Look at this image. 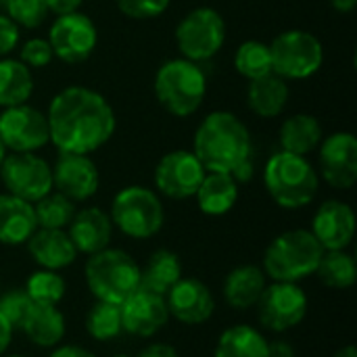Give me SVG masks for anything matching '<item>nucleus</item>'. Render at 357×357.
Here are the masks:
<instances>
[{
  "label": "nucleus",
  "instance_id": "33",
  "mask_svg": "<svg viewBox=\"0 0 357 357\" xmlns=\"http://www.w3.org/2000/svg\"><path fill=\"white\" fill-rule=\"evenodd\" d=\"M86 333L94 341H113L123 333L121 305L109 301H96L86 314Z\"/></svg>",
  "mask_w": 357,
  "mask_h": 357
},
{
  "label": "nucleus",
  "instance_id": "38",
  "mask_svg": "<svg viewBox=\"0 0 357 357\" xmlns=\"http://www.w3.org/2000/svg\"><path fill=\"white\" fill-rule=\"evenodd\" d=\"M52 59H54V52H52L48 38H29L19 48V61L27 65L29 69H42L50 65Z\"/></svg>",
  "mask_w": 357,
  "mask_h": 357
},
{
  "label": "nucleus",
  "instance_id": "37",
  "mask_svg": "<svg viewBox=\"0 0 357 357\" xmlns=\"http://www.w3.org/2000/svg\"><path fill=\"white\" fill-rule=\"evenodd\" d=\"M33 301L25 293V289H10L0 295V314L13 326V331H21Z\"/></svg>",
  "mask_w": 357,
  "mask_h": 357
},
{
  "label": "nucleus",
  "instance_id": "10",
  "mask_svg": "<svg viewBox=\"0 0 357 357\" xmlns=\"http://www.w3.org/2000/svg\"><path fill=\"white\" fill-rule=\"evenodd\" d=\"M259 324L276 335L289 333L299 326L307 316V295L299 282H274L268 284L257 301Z\"/></svg>",
  "mask_w": 357,
  "mask_h": 357
},
{
  "label": "nucleus",
  "instance_id": "20",
  "mask_svg": "<svg viewBox=\"0 0 357 357\" xmlns=\"http://www.w3.org/2000/svg\"><path fill=\"white\" fill-rule=\"evenodd\" d=\"M67 234L77 253L94 255L109 247L113 236V222L100 207H84L75 211L71 224L67 226Z\"/></svg>",
  "mask_w": 357,
  "mask_h": 357
},
{
  "label": "nucleus",
  "instance_id": "39",
  "mask_svg": "<svg viewBox=\"0 0 357 357\" xmlns=\"http://www.w3.org/2000/svg\"><path fill=\"white\" fill-rule=\"evenodd\" d=\"M115 4L130 19H155L169 8L172 0H115Z\"/></svg>",
  "mask_w": 357,
  "mask_h": 357
},
{
  "label": "nucleus",
  "instance_id": "22",
  "mask_svg": "<svg viewBox=\"0 0 357 357\" xmlns=\"http://www.w3.org/2000/svg\"><path fill=\"white\" fill-rule=\"evenodd\" d=\"M38 230L33 203H27L8 192L0 195V243L6 247H19L29 241Z\"/></svg>",
  "mask_w": 357,
  "mask_h": 357
},
{
  "label": "nucleus",
  "instance_id": "11",
  "mask_svg": "<svg viewBox=\"0 0 357 357\" xmlns=\"http://www.w3.org/2000/svg\"><path fill=\"white\" fill-rule=\"evenodd\" d=\"M0 180L8 195L36 203L52 190V167L36 153H8L0 165Z\"/></svg>",
  "mask_w": 357,
  "mask_h": 357
},
{
  "label": "nucleus",
  "instance_id": "46",
  "mask_svg": "<svg viewBox=\"0 0 357 357\" xmlns=\"http://www.w3.org/2000/svg\"><path fill=\"white\" fill-rule=\"evenodd\" d=\"M331 4L337 13H351L356 8L357 0H331Z\"/></svg>",
  "mask_w": 357,
  "mask_h": 357
},
{
  "label": "nucleus",
  "instance_id": "51",
  "mask_svg": "<svg viewBox=\"0 0 357 357\" xmlns=\"http://www.w3.org/2000/svg\"><path fill=\"white\" fill-rule=\"evenodd\" d=\"M0 2H2V0H0Z\"/></svg>",
  "mask_w": 357,
  "mask_h": 357
},
{
  "label": "nucleus",
  "instance_id": "15",
  "mask_svg": "<svg viewBox=\"0 0 357 357\" xmlns=\"http://www.w3.org/2000/svg\"><path fill=\"white\" fill-rule=\"evenodd\" d=\"M320 178L337 188L349 190L357 180V138L351 132H335L318 146Z\"/></svg>",
  "mask_w": 357,
  "mask_h": 357
},
{
  "label": "nucleus",
  "instance_id": "4",
  "mask_svg": "<svg viewBox=\"0 0 357 357\" xmlns=\"http://www.w3.org/2000/svg\"><path fill=\"white\" fill-rule=\"evenodd\" d=\"M322 255L324 249L316 236L305 228H295L278 234L268 245L261 270L274 282H301L316 274Z\"/></svg>",
  "mask_w": 357,
  "mask_h": 357
},
{
  "label": "nucleus",
  "instance_id": "47",
  "mask_svg": "<svg viewBox=\"0 0 357 357\" xmlns=\"http://www.w3.org/2000/svg\"><path fill=\"white\" fill-rule=\"evenodd\" d=\"M335 357H357V349L354 345H345L343 349H339Z\"/></svg>",
  "mask_w": 357,
  "mask_h": 357
},
{
  "label": "nucleus",
  "instance_id": "26",
  "mask_svg": "<svg viewBox=\"0 0 357 357\" xmlns=\"http://www.w3.org/2000/svg\"><path fill=\"white\" fill-rule=\"evenodd\" d=\"M65 326H67L65 316L61 314V310L56 305L33 303L27 318H25V322H23V326H21V333L36 347L50 349V347H56L63 341Z\"/></svg>",
  "mask_w": 357,
  "mask_h": 357
},
{
  "label": "nucleus",
  "instance_id": "7",
  "mask_svg": "<svg viewBox=\"0 0 357 357\" xmlns=\"http://www.w3.org/2000/svg\"><path fill=\"white\" fill-rule=\"evenodd\" d=\"M109 218L113 228H117L128 238L146 241L163 228L165 209L155 190L132 184L113 197Z\"/></svg>",
  "mask_w": 357,
  "mask_h": 357
},
{
  "label": "nucleus",
  "instance_id": "21",
  "mask_svg": "<svg viewBox=\"0 0 357 357\" xmlns=\"http://www.w3.org/2000/svg\"><path fill=\"white\" fill-rule=\"evenodd\" d=\"M31 259L42 270H65L77 259V249L73 247L67 230L38 228L25 243Z\"/></svg>",
  "mask_w": 357,
  "mask_h": 357
},
{
  "label": "nucleus",
  "instance_id": "28",
  "mask_svg": "<svg viewBox=\"0 0 357 357\" xmlns=\"http://www.w3.org/2000/svg\"><path fill=\"white\" fill-rule=\"evenodd\" d=\"M213 357H270L268 339L255 326L234 324L220 335Z\"/></svg>",
  "mask_w": 357,
  "mask_h": 357
},
{
  "label": "nucleus",
  "instance_id": "29",
  "mask_svg": "<svg viewBox=\"0 0 357 357\" xmlns=\"http://www.w3.org/2000/svg\"><path fill=\"white\" fill-rule=\"evenodd\" d=\"M182 278V264L176 253L167 249H157L144 268H140V289L157 295H167V291Z\"/></svg>",
  "mask_w": 357,
  "mask_h": 357
},
{
  "label": "nucleus",
  "instance_id": "30",
  "mask_svg": "<svg viewBox=\"0 0 357 357\" xmlns=\"http://www.w3.org/2000/svg\"><path fill=\"white\" fill-rule=\"evenodd\" d=\"M33 92V75L19 59H0V107L25 105Z\"/></svg>",
  "mask_w": 357,
  "mask_h": 357
},
{
  "label": "nucleus",
  "instance_id": "31",
  "mask_svg": "<svg viewBox=\"0 0 357 357\" xmlns=\"http://www.w3.org/2000/svg\"><path fill=\"white\" fill-rule=\"evenodd\" d=\"M316 276L328 289H335V291L351 289L357 278L356 259L347 249L324 251V255L316 268Z\"/></svg>",
  "mask_w": 357,
  "mask_h": 357
},
{
  "label": "nucleus",
  "instance_id": "3",
  "mask_svg": "<svg viewBox=\"0 0 357 357\" xmlns=\"http://www.w3.org/2000/svg\"><path fill=\"white\" fill-rule=\"evenodd\" d=\"M264 186L278 207L301 209L316 199L320 176L307 157L278 151L264 167Z\"/></svg>",
  "mask_w": 357,
  "mask_h": 357
},
{
  "label": "nucleus",
  "instance_id": "27",
  "mask_svg": "<svg viewBox=\"0 0 357 357\" xmlns=\"http://www.w3.org/2000/svg\"><path fill=\"white\" fill-rule=\"evenodd\" d=\"M278 138H280L282 151L307 157L310 153L318 151V146L324 138V130L314 115L297 113L282 121Z\"/></svg>",
  "mask_w": 357,
  "mask_h": 357
},
{
  "label": "nucleus",
  "instance_id": "24",
  "mask_svg": "<svg viewBox=\"0 0 357 357\" xmlns=\"http://www.w3.org/2000/svg\"><path fill=\"white\" fill-rule=\"evenodd\" d=\"M238 186L241 184H236V180L230 174L207 172L195 192L199 209L211 218L226 215L228 211L234 209V205L238 201Z\"/></svg>",
  "mask_w": 357,
  "mask_h": 357
},
{
  "label": "nucleus",
  "instance_id": "44",
  "mask_svg": "<svg viewBox=\"0 0 357 357\" xmlns=\"http://www.w3.org/2000/svg\"><path fill=\"white\" fill-rule=\"evenodd\" d=\"M268 351L270 357H295V349L289 341L278 339V341H268Z\"/></svg>",
  "mask_w": 357,
  "mask_h": 357
},
{
  "label": "nucleus",
  "instance_id": "35",
  "mask_svg": "<svg viewBox=\"0 0 357 357\" xmlns=\"http://www.w3.org/2000/svg\"><path fill=\"white\" fill-rule=\"evenodd\" d=\"M25 293L33 303L40 305H59L67 293V284L63 276L54 270H36L27 282H25Z\"/></svg>",
  "mask_w": 357,
  "mask_h": 357
},
{
  "label": "nucleus",
  "instance_id": "49",
  "mask_svg": "<svg viewBox=\"0 0 357 357\" xmlns=\"http://www.w3.org/2000/svg\"><path fill=\"white\" fill-rule=\"evenodd\" d=\"M113 357H130V356H126V354H117V356H113Z\"/></svg>",
  "mask_w": 357,
  "mask_h": 357
},
{
  "label": "nucleus",
  "instance_id": "8",
  "mask_svg": "<svg viewBox=\"0 0 357 357\" xmlns=\"http://www.w3.org/2000/svg\"><path fill=\"white\" fill-rule=\"evenodd\" d=\"M272 71L289 79H307L324 63L322 42L305 29H287L270 42Z\"/></svg>",
  "mask_w": 357,
  "mask_h": 357
},
{
  "label": "nucleus",
  "instance_id": "13",
  "mask_svg": "<svg viewBox=\"0 0 357 357\" xmlns=\"http://www.w3.org/2000/svg\"><path fill=\"white\" fill-rule=\"evenodd\" d=\"M48 42L54 56L63 63H82L94 52L98 44V29L88 15L73 10L56 15L48 31Z\"/></svg>",
  "mask_w": 357,
  "mask_h": 357
},
{
  "label": "nucleus",
  "instance_id": "12",
  "mask_svg": "<svg viewBox=\"0 0 357 357\" xmlns=\"http://www.w3.org/2000/svg\"><path fill=\"white\" fill-rule=\"evenodd\" d=\"M0 142L10 153H36L50 142L46 113L36 107L15 105L0 113Z\"/></svg>",
  "mask_w": 357,
  "mask_h": 357
},
{
  "label": "nucleus",
  "instance_id": "36",
  "mask_svg": "<svg viewBox=\"0 0 357 357\" xmlns=\"http://www.w3.org/2000/svg\"><path fill=\"white\" fill-rule=\"evenodd\" d=\"M6 6V17L21 29H36L40 27L50 8L46 0H2Z\"/></svg>",
  "mask_w": 357,
  "mask_h": 357
},
{
  "label": "nucleus",
  "instance_id": "43",
  "mask_svg": "<svg viewBox=\"0 0 357 357\" xmlns=\"http://www.w3.org/2000/svg\"><path fill=\"white\" fill-rule=\"evenodd\" d=\"M46 2H48L50 13H54V15H67V13L79 10V6H82L84 0H46Z\"/></svg>",
  "mask_w": 357,
  "mask_h": 357
},
{
  "label": "nucleus",
  "instance_id": "6",
  "mask_svg": "<svg viewBox=\"0 0 357 357\" xmlns=\"http://www.w3.org/2000/svg\"><path fill=\"white\" fill-rule=\"evenodd\" d=\"M84 276L96 301L121 305L140 289V266L123 249L107 247L94 255H88Z\"/></svg>",
  "mask_w": 357,
  "mask_h": 357
},
{
  "label": "nucleus",
  "instance_id": "23",
  "mask_svg": "<svg viewBox=\"0 0 357 357\" xmlns=\"http://www.w3.org/2000/svg\"><path fill=\"white\" fill-rule=\"evenodd\" d=\"M268 287V276L259 266L245 264L234 268L224 280V299L232 310H251L257 305L264 289Z\"/></svg>",
  "mask_w": 357,
  "mask_h": 357
},
{
  "label": "nucleus",
  "instance_id": "34",
  "mask_svg": "<svg viewBox=\"0 0 357 357\" xmlns=\"http://www.w3.org/2000/svg\"><path fill=\"white\" fill-rule=\"evenodd\" d=\"M234 69L251 79L264 77L272 73V54H270V44L259 42V40H247L243 42L236 52H234Z\"/></svg>",
  "mask_w": 357,
  "mask_h": 357
},
{
  "label": "nucleus",
  "instance_id": "16",
  "mask_svg": "<svg viewBox=\"0 0 357 357\" xmlns=\"http://www.w3.org/2000/svg\"><path fill=\"white\" fill-rule=\"evenodd\" d=\"M52 167V190L65 195L73 203L88 201L100 186V174L90 155L59 153Z\"/></svg>",
  "mask_w": 357,
  "mask_h": 357
},
{
  "label": "nucleus",
  "instance_id": "14",
  "mask_svg": "<svg viewBox=\"0 0 357 357\" xmlns=\"http://www.w3.org/2000/svg\"><path fill=\"white\" fill-rule=\"evenodd\" d=\"M205 167L192 151L176 149L165 153L155 165V186L157 190L174 201H184L195 197L199 184L205 178Z\"/></svg>",
  "mask_w": 357,
  "mask_h": 357
},
{
  "label": "nucleus",
  "instance_id": "5",
  "mask_svg": "<svg viewBox=\"0 0 357 357\" xmlns=\"http://www.w3.org/2000/svg\"><path fill=\"white\" fill-rule=\"evenodd\" d=\"M155 96L157 102L174 117L195 115L207 94V75L184 56L165 61L155 73Z\"/></svg>",
  "mask_w": 357,
  "mask_h": 357
},
{
  "label": "nucleus",
  "instance_id": "17",
  "mask_svg": "<svg viewBox=\"0 0 357 357\" xmlns=\"http://www.w3.org/2000/svg\"><path fill=\"white\" fill-rule=\"evenodd\" d=\"M169 318L186 324L199 326L211 320L215 312V299L211 289L199 278H180L165 295Z\"/></svg>",
  "mask_w": 357,
  "mask_h": 357
},
{
  "label": "nucleus",
  "instance_id": "40",
  "mask_svg": "<svg viewBox=\"0 0 357 357\" xmlns=\"http://www.w3.org/2000/svg\"><path fill=\"white\" fill-rule=\"evenodd\" d=\"M17 46H19V27L6 15H0V59L8 56Z\"/></svg>",
  "mask_w": 357,
  "mask_h": 357
},
{
  "label": "nucleus",
  "instance_id": "42",
  "mask_svg": "<svg viewBox=\"0 0 357 357\" xmlns=\"http://www.w3.org/2000/svg\"><path fill=\"white\" fill-rule=\"evenodd\" d=\"M48 357H96L92 351L79 347V345H56L52 347V354Z\"/></svg>",
  "mask_w": 357,
  "mask_h": 357
},
{
  "label": "nucleus",
  "instance_id": "45",
  "mask_svg": "<svg viewBox=\"0 0 357 357\" xmlns=\"http://www.w3.org/2000/svg\"><path fill=\"white\" fill-rule=\"evenodd\" d=\"M13 326L4 320V316L0 314V357L6 354V349H8V345H10V341H13Z\"/></svg>",
  "mask_w": 357,
  "mask_h": 357
},
{
  "label": "nucleus",
  "instance_id": "41",
  "mask_svg": "<svg viewBox=\"0 0 357 357\" xmlns=\"http://www.w3.org/2000/svg\"><path fill=\"white\" fill-rule=\"evenodd\" d=\"M136 357H180V354L167 343H151Z\"/></svg>",
  "mask_w": 357,
  "mask_h": 357
},
{
  "label": "nucleus",
  "instance_id": "25",
  "mask_svg": "<svg viewBox=\"0 0 357 357\" xmlns=\"http://www.w3.org/2000/svg\"><path fill=\"white\" fill-rule=\"evenodd\" d=\"M291 90H289V82L280 75H276L274 71L251 79L247 86V105L249 109L264 119H272L278 117L289 102Z\"/></svg>",
  "mask_w": 357,
  "mask_h": 357
},
{
  "label": "nucleus",
  "instance_id": "18",
  "mask_svg": "<svg viewBox=\"0 0 357 357\" xmlns=\"http://www.w3.org/2000/svg\"><path fill=\"white\" fill-rule=\"evenodd\" d=\"M121 322L123 333L151 339L169 322V312L163 295L151 293L146 289H138L121 303Z\"/></svg>",
  "mask_w": 357,
  "mask_h": 357
},
{
  "label": "nucleus",
  "instance_id": "9",
  "mask_svg": "<svg viewBox=\"0 0 357 357\" xmlns=\"http://www.w3.org/2000/svg\"><path fill=\"white\" fill-rule=\"evenodd\" d=\"M176 46L192 63L213 59L226 42V21L211 6L188 10L176 25Z\"/></svg>",
  "mask_w": 357,
  "mask_h": 357
},
{
  "label": "nucleus",
  "instance_id": "50",
  "mask_svg": "<svg viewBox=\"0 0 357 357\" xmlns=\"http://www.w3.org/2000/svg\"><path fill=\"white\" fill-rule=\"evenodd\" d=\"M2 357H25V356H2Z\"/></svg>",
  "mask_w": 357,
  "mask_h": 357
},
{
  "label": "nucleus",
  "instance_id": "1",
  "mask_svg": "<svg viewBox=\"0 0 357 357\" xmlns=\"http://www.w3.org/2000/svg\"><path fill=\"white\" fill-rule=\"evenodd\" d=\"M50 142L59 153L92 155L105 146L117 128L111 102L86 86L63 88L46 111Z\"/></svg>",
  "mask_w": 357,
  "mask_h": 357
},
{
  "label": "nucleus",
  "instance_id": "32",
  "mask_svg": "<svg viewBox=\"0 0 357 357\" xmlns=\"http://www.w3.org/2000/svg\"><path fill=\"white\" fill-rule=\"evenodd\" d=\"M75 203L67 199L65 195L50 190L40 201L33 203V213L38 228H50V230H67L75 215Z\"/></svg>",
  "mask_w": 357,
  "mask_h": 357
},
{
  "label": "nucleus",
  "instance_id": "48",
  "mask_svg": "<svg viewBox=\"0 0 357 357\" xmlns=\"http://www.w3.org/2000/svg\"><path fill=\"white\" fill-rule=\"evenodd\" d=\"M4 157H6V149H4V144L0 142V165H2V161H4Z\"/></svg>",
  "mask_w": 357,
  "mask_h": 357
},
{
  "label": "nucleus",
  "instance_id": "2",
  "mask_svg": "<svg viewBox=\"0 0 357 357\" xmlns=\"http://www.w3.org/2000/svg\"><path fill=\"white\" fill-rule=\"evenodd\" d=\"M192 153L205 172L232 174L253 157V138L245 121L230 111H211L197 128Z\"/></svg>",
  "mask_w": 357,
  "mask_h": 357
},
{
  "label": "nucleus",
  "instance_id": "19",
  "mask_svg": "<svg viewBox=\"0 0 357 357\" xmlns=\"http://www.w3.org/2000/svg\"><path fill=\"white\" fill-rule=\"evenodd\" d=\"M310 232L316 236L324 251L347 249L356 236V213L351 205L339 199L324 201L314 213Z\"/></svg>",
  "mask_w": 357,
  "mask_h": 357
}]
</instances>
